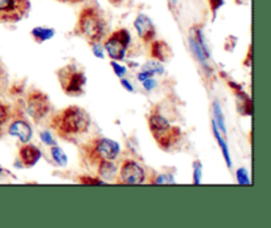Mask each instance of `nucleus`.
<instances>
[{"mask_svg": "<svg viewBox=\"0 0 271 228\" xmlns=\"http://www.w3.org/2000/svg\"><path fill=\"white\" fill-rule=\"evenodd\" d=\"M40 138H41V141H43L44 143H47V145L53 146L54 143H56L53 137H52V134L49 133V131H41V133H40Z\"/></svg>", "mask_w": 271, "mask_h": 228, "instance_id": "25", "label": "nucleus"}, {"mask_svg": "<svg viewBox=\"0 0 271 228\" xmlns=\"http://www.w3.org/2000/svg\"><path fill=\"white\" fill-rule=\"evenodd\" d=\"M134 25H135L136 31H138V35H139V37L142 39V41H143L144 44L151 43L152 40L155 39L156 35L155 25H154L152 20L150 19L148 16L139 15L136 17Z\"/></svg>", "mask_w": 271, "mask_h": 228, "instance_id": "10", "label": "nucleus"}, {"mask_svg": "<svg viewBox=\"0 0 271 228\" xmlns=\"http://www.w3.org/2000/svg\"><path fill=\"white\" fill-rule=\"evenodd\" d=\"M9 114H11L9 107L5 105V104L0 103V135H1V127L9 119Z\"/></svg>", "mask_w": 271, "mask_h": 228, "instance_id": "20", "label": "nucleus"}, {"mask_svg": "<svg viewBox=\"0 0 271 228\" xmlns=\"http://www.w3.org/2000/svg\"><path fill=\"white\" fill-rule=\"evenodd\" d=\"M91 45H93L94 55L97 56V57H99V59H103V49L98 45V43H94L91 44Z\"/></svg>", "mask_w": 271, "mask_h": 228, "instance_id": "29", "label": "nucleus"}, {"mask_svg": "<svg viewBox=\"0 0 271 228\" xmlns=\"http://www.w3.org/2000/svg\"><path fill=\"white\" fill-rule=\"evenodd\" d=\"M118 185H142L146 179L143 167L132 159H124L119 169Z\"/></svg>", "mask_w": 271, "mask_h": 228, "instance_id": "9", "label": "nucleus"}, {"mask_svg": "<svg viewBox=\"0 0 271 228\" xmlns=\"http://www.w3.org/2000/svg\"><path fill=\"white\" fill-rule=\"evenodd\" d=\"M151 183H155V185H174L175 179L170 174H159L156 178H152Z\"/></svg>", "mask_w": 271, "mask_h": 228, "instance_id": "19", "label": "nucleus"}, {"mask_svg": "<svg viewBox=\"0 0 271 228\" xmlns=\"http://www.w3.org/2000/svg\"><path fill=\"white\" fill-rule=\"evenodd\" d=\"M142 83H143V85H144V87H146V89H147V91H151L152 88H154L156 85L155 80H152V77H148V79L143 80Z\"/></svg>", "mask_w": 271, "mask_h": 228, "instance_id": "28", "label": "nucleus"}, {"mask_svg": "<svg viewBox=\"0 0 271 228\" xmlns=\"http://www.w3.org/2000/svg\"><path fill=\"white\" fill-rule=\"evenodd\" d=\"M62 1H70V3H77L80 0H62Z\"/></svg>", "mask_w": 271, "mask_h": 228, "instance_id": "32", "label": "nucleus"}, {"mask_svg": "<svg viewBox=\"0 0 271 228\" xmlns=\"http://www.w3.org/2000/svg\"><path fill=\"white\" fill-rule=\"evenodd\" d=\"M81 151L89 165L98 166L102 162L114 161L119 154V145L108 138L97 137L82 145Z\"/></svg>", "mask_w": 271, "mask_h": 228, "instance_id": "3", "label": "nucleus"}, {"mask_svg": "<svg viewBox=\"0 0 271 228\" xmlns=\"http://www.w3.org/2000/svg\"><path fill=\"white\" fill-rule=\"evenodd\" d=\"M116 165L114 163V161H107L102 162L101 165L97 166L98 175L101 177V179H105V181H112L116 174Z\"/></svg>", "mask_w": 271, "mask_h": 228, "instance_id": "15", "label": "nucleus"}, {"mask_svg": "<svg viewBox=\"0 0 271 228\" xmlns=\"http://www.w3.org/2000/svg\"><path fill=\"white\" fill-rule=\"evenodd\" d=\"M172 56V51L168 44H166L162 40H152L151 45V57L152 59L158 60V61H167Z\"/></svg>", "mask_w": 271, "mask_h": 228, "instance_id": "13", "label": "nucleus"}, {"mask_svg": "<svg viewBox=\"0 0 271 228\" xmlns=\"http://www.w3.org/2000/svg\"><path fill=\"white\" fill-rule=\"evenodd\" d=\"M230 87L234 88V92H236L237 97H238V100L241 101V105L240 108H238V111H241V113L245 114V115H252L253 108H252V100H250V97H249L244 91H241V88L237 87L236 84L230 83Z\"/></svg>", "mask_w": 271, "mask_h": 228, "instance_id": "14", "label": "nucleus"}, {"mask_svg": "<svg viewBox=\"0 0 271 228\" xmlns=\"http://www.w3.org/2000/svg\"><path fill=\"white\" fill-rule=\"evenodd\" d=\"M51 154L52 158H53V161L56 162L58 166H66V163H68V158H66L64 150L60 149L58 146L53 145V147H52L51 150Z\"/></svg>", "mask_w": 271, "mask_h": 228, "instance_id": "18", "label": "nucleus"}, {"mask_svg": "<svg viewBox=\"0 0 271 228\" xmlns=\"http://www.w3.org/2000/svg\"><path fill=\"white\" fill-rule=\"evenodd\" d=\"M237 181H238L240 185H249L250 181H249L248 171H246L245 169L238 170V171H237Z\"/></svg>", "mask_w": 271, "mask_h": 228, "instance_id": "24", "label": "nucleus"}, {"mask_svg": "<svg viewBox=\"0 0 271 228\" xmlns=\"http://www.w3.org/2000/svg\"><path fill=\"white\" fill-rule=\"evenodd\" d=\"M213 133H214V137H216V139L218 141V145H220L221 150H222V153H224L225 161H226L228 166L230 167V166H232V162H230V157H229V150H228V147H226V143L224 142V139L220 137V134H218V127H217L216 122L214 121H213Z\"/></svg>", "mask_w": 271, "mask_h": 228, "instance_id": "17", "label": "nucleus"}, {"mask_svg": "<svg viewBox=\"0 0 271 228\" xmlns=\"http://www.w3.org/2000/svg\"><path fill=\"white\" fill-rule=\"evenodd\" d=\"M209 3H210V7H212L213 13H216V9L220 7L221 4H222V0H209Z\"/></svg>", "mask_w": 271, "mask_h": 228, "instance_id": "30", "label": "nucleus"}, {"mask_svg": "<svg viewBox=\"0 0 271 228\" xmlns=\"http://www.w3.org/2000/svg\"><path fill=\"white\" fill-rule=\"evenodd\" d=\"M106 31L105 20L93 7H85L80 12L76 32L84 36L90 44L99 43Z\"/></svg>", "mask_w": 271, "mask_h": 228, "instance_id": "4", "label": "nucleus"}, {"mask_svg": "<svg viewBox=\"0 0 271 228\" xmlns=\"http://www.w3.org/2000/svg\"><path fill=\"white\" fill-rule=\"evenodd\" d=\"M32 36L37 43H44L47 40L52 39L54 36V29H49V28L36 27L35 29H32Z\"/></svg>", "mask_w": 271, "mask_h": 228, "instance_id": "16", "label": "nucleus"}, {"mask_svg": "<svg viewBox=\"0 0 271 228\" xmlns=\"http://www.w3.org/2000/svg\"><path fill=\"white\" fill-rule=\"evenodd\" d=\"M90 115L85 109L72 105L53 115L52 129L65 141H74L76 137L85 134L90 127Z\"/></svg>", "mask_w": 271, "mask_h": 228, "instance_id": "1", "label": "nucleus"}, {"mask_svg": "<svg viewBox=\"0 0 271 228\" xmlns=\"http://www.w3.org/2000/svg\"><path fill=\"white\" fill-rule=\"evenodd\" d=\"M8 133L19 138L23 143H27L32 138V127L24 119H15L8 127Z\"/></svg>", "mask_w": 271, "mask_h": 228, "instance_id": "12", "label": "nucleus"}, {"mask_svg": "<svg viewBox=\"0 0 271 228\" xmlns=\"http://www.w3.org/2000/svg\"><path fill=\"white\" fill-rule=\"evenodd\" d=\"M148 129L151 131L156 145L164 151L174 149L181 139V129L179 126L170 123L167 118L156 112L148 115Z\"/></svg>", "mask_w": 271, "mask_h": 228, "instance_id": "2", "label": "nucleus"}, {"mask_svg": "<svg viewBox=\"0 0 271 228\" xmlns=\"http://www.w3.org/2000/svg\"><path fill=\"white\" fill-rule=\"evenodd\" d=\"M214 114H216V118H217V121L216 123H218V126H220V129L222 133H226V129H225V122H224V117H222V113H221L220 111V105L217 103H214Z\"/></svg>", "mask_w": 271, "mask_h": 228, "instance_id": "22", "label": "nucleus"}, {"mask_svg": "<svg viewBox=\"0 0 271 228\" xmlns=\"http://www.w3.org/2000/svg\"><path fill=\"white\" fill-rule=\"evenodd\" d=\"M78 182L82 185H103L105 182L103 179H98V178H91L89 175H84V177L78 178Z\"/></svg>", "mask_w": 271, "mask_h": 228, "instance_id": "21", "label": "nucleus"}, {"mask_svg": "<svg viewBox=\"0 0 271 228\" xmlns=\"http://www.w3.org/2000/svg\"><path fill=\"white\" fill-rule=\"evenodd\" d=\"M128 44H130V33L127 29H118L108 36L105 43V49L110 59L114 61H120L126 55Z\"/></svg>", "mask_w": 271, "mask_h": 228, "instance_id": "8", "label": "nucleus"}, {"mask_svg": "<svg viewBox=\"0 0 271 228\" xmlns=\"http://www.w3.org/2000/svg\"><path fill=\"white\" fill-rule=\"evenodd\" d=\"M41 158V150L35 145L25 143L20 147L19 150V159L23 167H33V166L40 161Z\"/></svg>", "mask_w": 271, "mask_h": 228, "instance_id": "11", "label": "nucleus"}, {"mask_svg": "<svg viewBox=\"0 0 271 228\" xmlns=\"http://www.w3.org/2000/svg\"><path fill=\"white\" fill-rule=\"evenodd\" d=\"M29 0H0V23H17L28 15Z\"/></svg>", "mask_w": 271, "mask_h": 228, "instance_id": "6", "label": "nucleus"}, {"mask_svg": "<svg viewBox=\"0 0 271 228\" xmlns=\"http://www.w3.org/2000/svg\"><path fill=\"white\" fill-rule=\"evenodd\" d=\"M111 67H112V69H114V72L116 73V76H119V77H123L124 73H126V68L118 65L115 61H111Z\"/></svg>", "mask_w": 271, "mask_h": 228, "instance_id": "26", "label": "nucleus"}, {"mask_svg": "<svg viewBox=\"0 0 271 228\" xmlns=\"http://www.w3.org/2000/svg\"><path fill=\"white\" fill-rule=\"evenodd\" d=\"M27 111L28 114L35 122L39 123L49 111H51V100L41 91H31L27 96Z\"/></svg>", "mask_w": 271, "mask_h": 228, "instance_id": "7", "label": "nucleus"}, {"mask_svg": "<svg viewBox=\"0 0 271 228\" xmlns=\"http://www.w3.org/2000/svg\"><path fill=\"white\" fill-rule=\"evenodd\" d=\"M120 84H122V85H123V87H124V88H126V89H127V91H128V92H132V91H134V88H132V87H131V84L128 83L127 80H124V79H122V80H120Z\"/></svg>", "mask_w": 271, "mask_h": 228, "instance_id": "31", "label": "nucleus"}, {"mask_svg": "<svg viewBox=\"0 0 271 228\" xmlns=\"http://www.w3.org/2000/svg\"><path fill=\"white\" fill-rule=\"evenodd\" d=\"M200 171H201V166L200 163H194V185H198L200 183Z\"/></svg>", "mask_w": 271, "mask_h": 228, "instance_id": "27", "label": "nucleus"}, {"mask_svg": "<svg viewBox=\"0 0 271 228\" xmlns=\"http://www.w3.org/2000/svg\"><path fill=\"white\" fill-rule=\"evenodd\" d=\"M143 71L148 72L151 75H154L155 72L156 73H163V67L158 63H148L146 67H143Z\"/></svg>", "mask_w": 271, "mask_h": 228, "instance_id": "23", "label": "nucleus"}, {"mask_svg": "<svg viewBox=\"0 0 271 228\" xmlns=\"http://www.w3.org/2000/svg\"><path fill=\"white\" fill-rule=\"evenodd\" d=\"M57 77L60 87L65 95L70 96V97H78V96L84 95L86 76L76 65L69 64V65L62 67L61 69H58Z\"/></svg>", "mask_w": 271, "mask_h": 228, "instance_id": "5", "label": "nucleus"}]
</instances>
